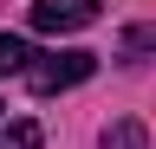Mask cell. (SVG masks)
<instances>
[{
	"label": "cell",
	"instance_id": "6da1fadb",
	"mask_svg": "<svg viewBox=\"0 0 156 149\" xmlns=\"http://www.w3.org/2000/svg\"><path fill=\"white\" fill-rule=\"evenodd\" d=\"M91 71H98V59H91V52H39V59H33V71H26V84L39 91V97H52V91H72V84H85L91 78Z\"/></svg>",
	"mask_w": 156,
	"mask_h": 149
},
{
	"label": "cell",
	"instance_id": "7a4b0ae2",
	"mask_svg": "<svg viewBox=\"0 0 156 149\" xmlns=\"http://www.w3.org/2000/svg\"><path fill=\"white\" fill-rule=\"evenodd\" d=\"M26 20H33L39 32H85V26L98 20V0H33Z\"/></svg>",
	"mask_w": 156,
	"mask_h": 149
},
{
	"label": "cell",
	"instance_id": "3957f363",
	"mask_svg": "<svg viewBox=\"0 0 156 149\" xmlns=\"http://www.w3.org/2000/svg\"><path fill=\"white\" fill-rule=\"evenodd\" d=\"M98 149H150V130L136 123V117H124V123H104Z\"/></svg>",
	"mask_w": 156,
	"mask_h": 149
},
{
	"label": "cell",
	"instance_id": "277c9868",
	"mask_svg": "<svg viewBox=\"0 0 156 149\" xmlns=\"http://www.w3.org/2000/svg\"><path fill=\"white\" fill-rule=\"evenodd\" d=\"M39 52H26V39H13V32H0V78H26Z\"/></svg>",
	"mask_w": 156,
	"mask_h": 149
},
{
	"label": "cell",
	"instance_id": "5b68a950",
	"mask_svg": "<svg viewBox=\"0 0 156 149\" xmlns=\"http://www.w3.org/2000/svg\"><path fill=\"white\" fill-rule=\"evenodd\" d=\"M0 149H46V130H39L33 117H20V123L0 130Z\"/></svg>",
	"mask_w": 156,
	"mask_h": 149
},
{
	"label": "cell",
	"instance_id": "8992f818",
	"mask_svg": "<svg viewBox=\"0 0 156 149\" xmlns=\"http://www.w3.org/2000/svg\"><path fill=\"white\" fill-rule=\"evenodd\" d=\"M124 52H156V26H130L124 32Z\"/></svg>",
	"mask_w": 156,
	"mask_h": 149
}]
</instances>
